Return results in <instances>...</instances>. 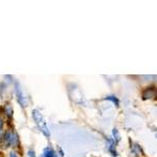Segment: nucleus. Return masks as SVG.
I'll list each match as a JSON object with an SVG mask.
<instances>
[{"instance_id": "1", "label": "nucleus", "mask_w": 157, "mask_h": 157, "mask_svg": "<svg viewBox=\"0 0 157 157\" xmlns=\"http://www.w3.org/2000/svg\"><path fill=\"white\" fill-rule=\"evenodd\" d=\"M33 116H34L35 121H36L38 125L40 126V128L42 129V131H43V132H44L45 135H46V136H49V132H48V131H47L46 126H45L44 121H43V120H42V115L40 114V113L38 112L37 110H35V111H34V113H33Z\"/></svg>"}, {"instance_id": "2", "label": "nucleus", "mask_w": 157, "mask_h": 157, "mask_svg": "<svg viewBox=\"0 0 157 157\" xmlns=\"http://www.w3.org/2000/svg\"><path fill=\"white\" fill-rule=\"evenodd\" d=\"M16 94H17V100H18V102L20 103V105L21 106H26V102H25V98L23 97V93H22V90L21 88H20V86L17 84L16 86Z\"/></svg>"}, {"instance_id": "3", "label": "nucleus", "mask_w": 157, "mask_h": 157, "mask_svg": "<svg viewBox=\"0 0 157 157\" xmlns=\"http://www.w3.org/2000/svg\"><path fill=\"white\" fill-rule=\"evenodd\" d=\"M155 89H153V88H148V89L145 90V92H144V98H153L154 95H155Z\"/></svg>"}, {"instance_id": "4", "label": "nucleus", "mask_w": 157, "mask_h": 157, "mask_svg": "<svg viewBox=\"0 0 157 157\" xmlns=\"http://www.w3.org/2000/svg\"><path fill=\"white\" fill-rule=\"evenodd\" d=\"M6 114L7 115V117L11 118L13 115V108L10 104H6Z\"/></svg>"}, {"instance_id": "5", "label": "nucleus", "mask_w": 157, "mask_h": 157, "mask_svg": "<svg viewBox=\"0 0 157 157\" xmlns=\"http://www.w3.org/2000/svg\"><path fill=\"white\" fill-rule=\"evenodd\" d=\"M44 155H45V157H54V152L52 151V149H46L45 150V152H44Z\"/></svg>"}, {"instance_id": "6", "label": "nucleus", "mask_w": 157, "mask_h": 157, "mask_svg": "<svg viewBox=\"0 0 157 157\" xmlns=\"http://www.w3.org/2000/svg\"><path fill=\"white\" fill-rule=\"evenodd\" d=\"M2 126H3V121H2V120L0 118V129L2 128Z\"/></svg>"}, {"instance_id": "7", "label": "nucleus", "mask_w": 157, "mask_h": 157, "mask_svg": "<svg viewBox=\"0 0 157 157\" xmlns=\"http://www.w3.org/2000/svg\"><path fill=\"white\" fill-rule=\"evenodd\" d=\"M11 157H17V156H16V154H15V153H11Z\"/></svg>"}]
</instances>
